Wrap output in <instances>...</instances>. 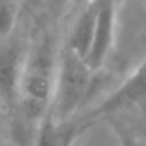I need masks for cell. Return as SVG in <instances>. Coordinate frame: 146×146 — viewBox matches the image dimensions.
Wrapping results in <instances>:
<instances>
[{
    "label": "cell",
    "mask_w": 146,
    "mask_h": 146,
    "mask_svg": "<svg viewBox=\"0 0 146 146\" xmlns=\"http://www.w3.org/2000/svg\"><path fill=\"white\" fill-rule=\"evenodd\" d=\"M146 101V60L107 98L83 116H79L86 127H91L101 119H107L118 111L135 107Z\"/></svg>",
    "instance_id": "3"
},
{
    "label": "cell",
    "mask_w": 146,
    "mask_h": 146,
    "mask_svg": "<svg viewBox=\"0 0 146 146\" xmlns=\"http://www.w3.org/2000/svg\"><path fill=\"white\" fill-rule=\"evenodd\" d=\"M17 19V8L13 0H0V41L11 38Z\"/></svg>",
    "instance_id": "8"
},
{
    "label": "cell",
    "mask_w": 146,
    "mask_h": 146,
    "mask_svg": "<svg viewBox=\"0 0 146 146\" xmlns=\"http://www.w3.org/2000/svg\"><path fill=\"white\" fill-rule=\"evenodd\" d=\"M115 25H116V3L115 0H99V13L93 42L90 47L86 63L93 71H98L108 58L115 41Z\"/></svg>",
    "instance_id": "5"
},
{
    "label": "cell",
    "mask_w": 146,
    "mask_h": 146,
    "mask_svg": "<svg viewBox=\"0 0 146 146\" xmlns=\"http://www.w3.org/2000/svg\"><path fill=\"white\" fill-rule=\"evenodd\" d=\"M58 57L50 38H42L25 54L19 79L17 104L30 121H41L54 94Z\"/></svg>",
    "instance_id": "1"
},
{
    "label": "cell",
    "mask_w": 146,
    "mask_h": 146,
    "mask_svg": "<svg viewBox=\"0 0 146 146\" xmlns=\"http://www.w3.org/2000/svg\"><path fill=\"white\" fill-rule=\"evenodd\" d=\"M85 130H88V127L79 116L60 121L47 110L38 123L35 146H74Z\"/></svg>",
    "instance_id": "6"
},
{
    "label": "cell",
    "mask_w": 146,
    "mask_h": 146,
    "mask_svg": "<svg viewBox=\"0 0 146 146\" xmlns=\"http://www.w3.org/2000/svg\"><path fill=\"white\" fill-rule=\"evenodd\" d=\"M108 119H110V126L116 135L118 141H119V146H146L145 140L137 137L133 132H130L123 123H119L118 119H113V118H108Z\"/></svg>",
    "instance_id": "9"
},
{
    "label": "cell",
    "mask_w": 146,
    "mask_h": 146,
    "mask_svg": "<svg viewBox=\"0 0 146 146\" xmlns=\"http://www.w3.org/2000/svg\"><path fill=\"white\" fill-rule=\"evenodd\" d=\"M27 52L22 50L17 41L11 38L0 41V104H17L19 79L24 58Z\"/></svg>",
    "instance_id": "4"
},
{
    "label": "cell",
    "mask_w": 146,
    "mask_h": 146,
    "mask_svg": "<svg viewBox=\"0 0 146 146\" xmlns=\"http://www.w3.org/2000/svg\"><path fill=\"white\" fill-rule=\"evenodd\" d=\"M99 13V0H88L86 3L80 7V13L77 19L74 21V25L71 29L69 38H68L66 46L74 50L82 58L88 57L90 47L93 42L96 29V21H98Z\"/></svg>",
    "instance_id": "7"
},
{
    "label": "cell",
    "mask_w": 146,
    "mask_h": 146,
    "mask_svg": "<svg viewBox=\"0 0 146 146\" xmlns=\"http://www.w3.org/2000/svg\"><path fill=\"white\" fill-rule=\"evenodd\" d=\"M72 2H74V5H76V7H82V5L86 3L88 0H72Z\"/></svg>",
    "instance_id": "10"
},
{
    "label": "cell",
    "mask_w": 146,
    "mask_h": 146,
    "mask_svg": "<svg viewBox=\"0 0 146 146\" xmlns=\"http://www.w3.org/2000/svg\"><path fill=\"white\" fill-rule=\"evenodd\" d=\"M94 72L85 58L64 44L58 55L54 94L49 107L52 116L60 121L77 116V111L88 98Z\"/></svg>",
    "instance_id": "2"
}]
</instances>
